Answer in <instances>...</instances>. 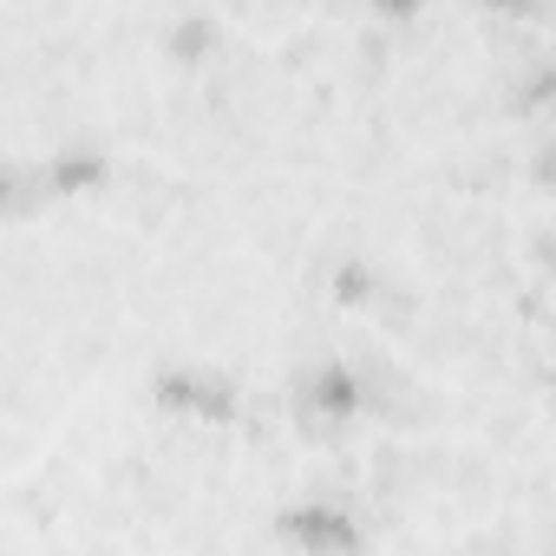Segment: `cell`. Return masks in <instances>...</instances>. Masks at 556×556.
I'll return each instance as SVG.
<instances>
[{"instance_id": "obj_6", "label": "cell", "mask_w": 556, "mask_h": 556, "mask_svg": "<svg viewBox=\"0 0 556 556\" xmlns=\"http://www.w3.org/2000/svg\"><path fill=\"white\" fill-rule=\"evenodd\" d=\"M216 40H223V34H216L210 14H184V21L164 34V53H170L177 66H203V60H216Z\"/></svg>"}, {"instance_id": "obj_5", "label": "cell", "mask_w": 556, "mask_h": 556, "mask_svg": "<svg viewBox=\"0 0 556 556\" xmlns=\"http://www.w3.org/2000/svg\"><path fill=\"white\" fill-rule=\"evenodd\" d=\"M328 289H334V302H341V308H374L387 282H380V268H374L367 255H348V262H334Z\"/></svg>"}, {"instance_id": "obj_9", "label": "cell", "mask_w": 556, "mask_h": 556, "mask_svg": "<svg viewBox=\"0 0 556 556\" xmlns=\"http://www.w3.org/2000/svg\"><path fill=\"white\" fill-rule=\"evenodd\" d=\"M367 8H374L380 21H413V14L426 8V0H367Z\"/></svg>"}, {"instance_id": "obj_1", "label": "cell", "mask_w": 556, "mask_h": 556, "mask_svg": "<svg viewBox=\"0 0 556 556\" xmlns=\"http://www.w3.org/2000/svg\"><path fill=\"white\" fill-rule=\"evenodd\" d=\"M367 406H374V387L348 361H321V367L295 374V413L308 426H354V419H367Z\"/></svg>"}, {"instance_id": "obj_4", "label": "cell", "mask_w": 556, "mask_h": 556, "mask_svg": "<svg viewBox=\"0 0 556 556\" xmlns=\"http://www.w3.org/2000/svg\"><path fill=\"white\" fill-rule=\"evenodd\" d=\"M105 177H112V157L105 151L66 144V151H53L40 164V197H92V190H105Z\"/></svg>"}, {"instance_id": "obj_2", "label": "cell", "mask_w": 556, "mask_h": 556, "mask_svg": "<svg viewBox=\"0 0 556 556\" xmlns=\"http://www.w3.org/2000/svg\"><path fill=\"white\" fill-rule=\"evenodd\" d=\"M151 400H157L164 413L210 419V426H229V419L242 413L236 380H229V374H216V367H164V374L151 380Z\"/></svg>"}, {"instance_id": "obj_10", "label": "cell", "mask_w": 556, "mask_h": 556, "mask_svg": "<svg viewBox=\"0 0 556 556\" xmlns=\"http://www.w3.org/2000/svg\"><path fill=\"white\" fill-rule=\"evenodd\" d=\"M536 177H543V184H556V151H543V157H536Z\"/></svg>"}, {"instance_id": "obj_7", "label": "cell", "mask_w": 556, "mask_h": 556, "mask_svg": "<svg viewBox=\"0 0 556 556\" xmlns=\"http://www.w3.org/2000/svg\"><path fill=\"white\" fill-rule=\"evenodd\" d=\"M517 105H523V112H556V66H536V73L517 86Z\"/></svg>"}, {"instance_id": "obj_8", "label": "cell", "mask_w": 556, "mask_h": 556, "mask_svg": "<svg viewBox=\"0 0 556 556\" xmlns=\"http://www.w3.org/2000/svg\"><path fill=\"white\" fill-rule=\"evenodd\" d=\"M478 8H491V14H504V21H536L543 0H478Z\"/></svg>"}, {"instance_id": "obj_3", "label": "cell", "mask_w": 556, "mask_h": 556, "mask_svg": "<svg viewBox=\"0 0 556 556\" xmlns=\"http://www.w3.org/2000/svg\"><path fill=\"white\" fill-rule=\"evenodd\" d=\"M275 530H282V543L315 549V556H328V549H361V543H367V523H361L348 504H334V497L289 504L282 517H275Z\"/></svg>"}]
</instances>
